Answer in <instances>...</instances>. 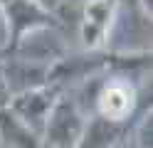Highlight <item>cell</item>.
I'll list each match as a JSON object with an SVG mask.
<instances>
[{
    "instance_id": "cell-12",
    "label": "cell",
    "mask_w": 153,
    "mask_h": 148,
    "mask_svg": "<svg viewBox=\"0 0 153 148\" xmlns=\"http://www.w3.org/2000/svg\"><path fill=\"white\" fill-rule=\"evenodd\" d=\"M7 3H10V0H0V10H3V7L7 5Z\"/></svg>"
},
{
    "instance_id": "cell-3",
    "label": "cell",
    "mask_w": 153,
    "mask_h": 148,
    "mask_svg": "<svg viewBox=\"0 0 153 148\" xmlns=\"http://www.w3.org/2000/svg\"><path fill=\"white\" fill-rule=\"evenodd\" d=\"M3 17H5V27H7V42L0 49V54H7L25 35L35 32V30L59 27L57 13L40 5L37 0H10L3 7Z\"/></svg>"
},
{
    "instance_id": "cell-10",
    "label": "cell",
    "mask_w": 153,
    "mask_h": 148,
    "mask_svg": "<svg viewBox=\"0 0 153 148\" xmlns=\"http://www.w3.org/2000/svg\"><path fill=\"white\" fill-rule=\"evenodd\" d=\"M133 136H136V148H153V114L151 109L141 114L133 123Z\"/></svg>"
},
{
    "instance_id": "cell-2",
    "label": "cell",
    "mask_w": 153,
    "mask_h": 148,
    "mask_svg": "<svg viewBox=\"0 0 153 148\" xmlns=\"http://www.w3.org/2000/svg\"><path fill=\"white\" fill-rule=\"evenodd\" d=\"M84 123H87V116L79 109V104L74 99L59 94L40 133V146L42 148H76L84 133Z\"/></svg>"
},
{
    "instance_id": "cell-4",
    "label": "cell",
    "mask_w": 153,
    "mask_h": 148,
    "mask_svg": "<svg viewBox=\"0 0 153 148\" xmlns=\"http://www.w3.org/2000/svg\"><path fill=\"white\" fill-rule=\"evenodd\" d=\"M119 0H87L82 5L79 17V37L89 52H99L111 35L116 20Z\"/></svg>"
},
{
    "instance_id": "cell-11",
    "label": "cell",
    "mask_w": 153,
    "mask_h": 148,
    "mask_svg": "<svg viewBox=\"0 0 153 148\" xmlns=\"http://www.w3.org/2000/svg\"><path fill=\"white\" fill-rule=\"evenodd\" d=\"M7 101H10V94H7V89H5L3 74H0V109H3V106H7Z\"/></svg>"
},
{
    "instance_id": "cell-8",
    "label": "cell",
    "mask_w": 153,
    "mask_h": 148,
    "mask_svg": "<svg viewBox=\"0 0 153 148\" xmlns=\"http://www.w3.org/2000/svg\"><path fill=\"white\" fill-rule=\"evenodd\" d=\"M133 123H116V121H106L97 114H91L84 123V133L76 148H116L121 143V138L128 133V128H133Z\"/></svg>"
},
{
    "instance_id": "cell-6",
    "label": "cell",
    "mask_w": 153,
    "mask_h": 148,
    "mask_svg": "<svg viewBox=\"0 0 153 148\" xmlns=\"http://www.w3.org/2000/svg\"><path fill=\"white\" fill-rule=\"evenodd\" d=\"M62 89L54 86V84H45L40 89H32V91H25V94H17L7 101V109L20 118L25 126H30L32 131L40 136L42 128H45V121L50 116L54 101L59 99Z\"/></svg>"
},
{
    "instance_id": "cell-5",
    "label": "cell",
    "mask_w": 153,
    "mask_h": 148,
    "mask_svg": "<svg viewBox=\"0 0 153 148\" xmlns=\"http://www.w3.org/2000/svg\"><path fill=\"white\" fill-rule=\"evenodd\" d=\"M7 54L30 59V62L45 64V67H54L67 54V45L59 35V27H42V30H35V32L25 35ZM7 54H0V57H7Z\"/></svg>"
},
{
    "instance_id": "cell-7",
    "label": "cell",
    "mask_w": 153,
    "mask_h": 148,
    "mask_svg": "<svg viewBox=\"0 0 153 148\" xmlns=\"http://www.w3.org/2000/svg\"><path fill=\"white\" fill-rule=\"evenodd\" d=\"M50 69L52 67L30 62V59H20V57H10V54L0 57V74H3V82H5L10 99L50 84Z\"/></svg>"
},
{
    "instance_id": "cell-1",
    "label": "cell",
    "mask_w": 153,
    "mask_h": 148,
    "mask_svg": "<svg viewBox=\"0 0 153 148\" xmlns=\"http://www.w3.org/2000/svg\"><path fill=\"white\" fill-rule=\"evenodd\" d=\"M138 104H141V96L133 79L116 72L101 82L97 99H94V114L106 118V121L131 123L136 118Z\"/></svg>"
},
{
    "instance_id": "cell-9",
    "label": "cell",
    "mask_w": 153,
    "mask_h": 148,
    "mask_svg": "<svg viewBox=\"0 0 153 148\" xmlns=\"http://www.w3.org/2000/svg\"><path fill=\"white\" fill-rule=\"evenodd\" d=\"M0 148H42L40 136L25 126L7 106L0 109Z\"/></svg>"
}]
</instances>
